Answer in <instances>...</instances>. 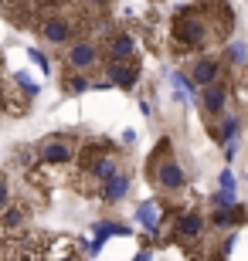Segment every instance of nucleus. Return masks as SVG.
<instances>
[{"instance_id": "2eb2a0df", "label": "nucleus", "mask_w": 248, "mask_h": 261, "mask_svg": "<svg viewBox=\"0 0 248 261\" xmlns=\"http://www.w3.org/2000/svg\"><path fill=\"white\" fill-rule=\"evenodd\" d=\"M68 7L75 10V14H82V17L92 24V20H102L105 14H109L112 0H68Z\"/></svg>"}, {"instance_id": "bb28decb", "label": "nucleus", "mask_w": 248, "mask_h": 261, "mask_svg": "<svg viewBox=\"0 0 248 261\" xmlns=\"http://www.w3.org/2000/svg\"><path fill=\"white\" fill-rule=\"evenodd\" d=\"M136 261H150V251H140V254H136Z\"/></svg>"}, {"instance_id": "5701e85b", "label": "nucleus", "mask_w": 248, "mask_h": 261, "mask_svg": "<svg viewBox=\"0 0 248 261\" xmlns=\"http://www.w3.org/2000/svg\"><path fill=\"white\" fill-rule=\"evenodd\" d=\"M10 98H14V92H10V88L4 85V75H0V112H14Z\"/></svg>"}, {"instance_id": "39448f33", "label": "nucleus", "mask_w": 248, "mask_h": 261, "mask_svg": "<svg viewBox=\"0 0 248 261\" xmlns=\"http://www.w3.org/2000/svg\"><path fill=\"white\" fill-rule=\"evenodd\" d=\"M38 160H41V166H48V170H72L75 166V160H78V153H82V146L72 139V136H44L38 146Z\"/></svg>"}, {"instance_id": "7ed1b4c3", "label": "nucleus", "mask_w": 248, "mask_h": 261, "mask_svg": "<svg viewBox=\"0 0 248 261\" xmlns=\"http://www.w3.org/2000/svg\"><path fill=\"white\" fill-rule=\"evenodd\" d=\"M88 20L82 17V14H75L72 7H55L48 10L44 17L34 24V31H38L41 41H48V44H72L75 38H82V28H85Z\"/></svg>"}, {"instance_id": "aec40b11", "label": "nucleus", "mask_w": 248, "mask_h": 261, "mask_svg": "<svg viewBox=\"0 0 248 261\" xmlns=\"http://www.w3.org/2000/svg\"><path fill=\"white\" fill-rule=\"evenodd\" d=\"M170 82H173V88H177V98H191L194 95V82H191V78H184L181 71H173Z\"/></svg>"}, {"instance_id": "393cba45", "label": "nucleus", "mask_w": 248, "mask_h": 261, "mask_svg": "<svg viewBox=\"0 0 248 261\" xmlns=\"http://www.w3.org/2000/svg\"><path fill=\"white\" fill-rule=\"evenodd\" d=\"M221 190H235V173H231V170L221 173Z\"/></svg>"}, {"instance_id": "f257e3e1", "label": "nucleus", "mask_w": 248, "mask_h": 261, "mask_svg": "<svg viewBox=\"0 0 248 261\" xmlns=\"http://www.w3.org/2000/svg\"><path fill=\"white\" fill-rule=\"evenodd\" d=\"M235 28V14L224 0H197L177 7L170 20V41L177 55H208L211 44L224 41Z\"/></svg>"}, {"instance_id": "6e6552de", "label": "nucleus", "mask_w": 248, "mask_h": 261, "mask_svg": "<svg viewBox=\"0 0 248 261\" xmlns=\"http://www.w3.org/2000/svg\"><path fill=\"white\" fill-rule=\"evenodd\" d=\"M170 231H173V238H177L184 248H194V244L204 238L208 224H204V214H200L197 207H181L177 217H173V224H170Z\"/></svg>"}, {"instance_id": "4468645a", "label": "nucleus", "mask_w": 248, "mask_h": 261, "mask_svg": "<svg viewBox=\"0 0 248 261\" xmlns=\"http://www.w3.org/2000/svg\"><path fill=\"white\" fill-rule=\"evenodd\" d=\"M129 187H133V176L123 170V173H116L112 180H109V184L99 190V200H102V203H119L126 194H129Z\"/></svg>"}, {"instance_id": "412c9836", "label": "nucleus", "mask_w": 248, "mask_h": 261, "mask_svg": "<svg viewBox=\"0 0 248 261\" xmlns=\"http://www.w3.org/2000/svg\"><path fill=\"white\" fill-rule=\"evenodd\" d=\"M231 207H235V194L231 190H218L211 197V211H231Z\"/></svg>"}, {"instance_id": "f03ea898", "label": "nucleus", "mask_w": 248, "mask_h": 261, "mask_svg": "<svg viewBox=\"0 0 248 261\" xmlns=\"http://www.w3.org/2000/svg\"><path fill=\"white\" fill-rule=\"evenodd\" d=\"M116 173H123V153L119 146L109 143V139H92V143L82 146L75 166H72V187H75L82 197H99L109 180Z\"/></svg>"}, {"instance_id": "dca6fc26", "label": "nucleus", "mask_w": 248, "mask_h": 261, "mask_svg": "<svg viewBox=\"0 0 248 261\" xmlns=\"http://www.w3.org/2000/svg\"><path fill=\"white\" fill-rule=\"evenodd\" d=\"M126 234H133L126 224H116V221H102V224H96V241H92V254L102 248V241L105 238H126Z\"/></svg>"}, {"instance_id": "1a4fd4ad", "label": "nucleus", "mask_w": 248, "mask_h": 261, "mask_svg": "<svg viewBox=\"0 0 248 261\" xmlns=\"http://www.w3.org/2000/svg\"><path fill=\"white\" fill-rule=\"evenodd\" d=\"M187 68H191V82H194V85H200V88L221 82V71H224L221 58H214V55H197Z\"/></svg>"}, {"instance_id": "20e7f679", "label": "nucleus", "mask_w": 248, "mask_h": 261, "mask_svg": "<svg viewBox=\"0 0 248 261\" xmlns=\"http://www.w3.org/2000/svg\"><path fill=\"white\" fill-rule=\"evenodd\" d=\"M150 180L160 194H181L184 187H187V176H184L181 163L170 153V139H160L156 143V153L150 160Z\"/></svg>"}, {"instance_id": "4be33fe9", "label": "nucleus", "mask_w": 248, "mask_h": 261, "mask_svg": "<svg viewBox=\"0 0 248 261\" xmlns=\"http://www.w3.org/2000/svg\"><path fill=\"white\" fill-rule=\"evenodd\" d=\"M10 200H14V184H10V176L0 170V211H4Z\"/></svg>"}, {"instance_id": "b1692460", "label": "nucleus", "mask_w": 248, "mask_h": 261, "mask_svg": "<svg viewBox=\"0 0 248 261\" xmlns=\"http://www.w3.org/2000/svg\"><path fill=\"white\" fill-rule=\"evenodd\" d=\"M31 58L38 61V68H41V71H44V75H51V65H48V58H44L41 51H31Z\"/></svg>"}, {"instance_id": "6ab92c4d", "label": "nucleus", "mask_w": 248, "mask_h": 261, "mask_svg": "<svg viewBox=\"0 0 248 261\" xmlns=\"http://www.w3.org/2000/svg\"><path fill=\"white\" fill-rule=\"evenodd\" d=\"M61 85H65V92H68V95H78V92H85V88H92V82H88L85 75H78V71H68Z\"/></svg>"}, {"instance_id": "ddd939ff", "label": "nucleus", "mask_w": 248, "mask_h": 261, "mask_svg": "<svg viewBox=\"0 0 248 261\" xmlns=\"http://www.w3.org/2000/svg\"><path fill=\"white\" fill-rule=\"evenodd\" d=\"M224 102H228V85L224 82H214V85L200 88V106H204L208 116H218L221 109H224Z\"/></svg>"}, {"instance_id": "a211bd4d", "label": "nucleus", "mask_w": 248, "mask_h": 261, "mask_svg": "<svg viewBox=\"0 0 248 261\" xmlns=\"http://www.w3.org/2000/svg\"><path fill=\"white\" fill-rule=\"evenodd\" d=\"M235 133H238V119L235 116H228V119H221V126H214V122H211V136H214V139H235Z\"/></svg>"}, {"instance_id": "a878e982", "label": "nucleus", "mask_w": 248, "mask_h": 261, "mask_svg": "<svg viewBox=\"0 0 248 261\" xmlns=\"http://www.w3.org/2000/svg\"><path fill=\"white\" fill-rule=\"evenodd\" d=\"M245 58H248V51L241 48V44H235V48H231V61H235V65H241Z\"/></svg>"}, {"instance_id": "f3484780", "label": "nucleus", "mask_w": 248, "mask_h": 261, "mask_svg": "<svg viewBox=\"0 0 248 261\" xmlns=\"http://www.w3.org/2000/svg\"><path fill=\"white\" fill-rule=\"evenodd\" d=\"M136 221H140L143 227H150V231L156 234V231H160V221H163V211H160V203H153V200L140 203V207H136Z\"/></svg>"}, {"instance_id": "423d86ee", "label": "nucleus", "mask_w": 248, "mask_h": 261, "mask_svg": "<svg viewBox=\"0 0 248 261\" xmlns=\"http://www.w3.org/2000/svg\"><path fill=\"white\" fill-rule=\"evenodd\" d=\"M102 61H105V55H102V48H99V41L88 38V34L75 38L72 44H65V51H61V65H65L68 71H78V75L96 71Z\"/></svg>"}, {"instance_id": "9d476101", "label": "nucleus", "mask_w": 248, "mask_h": 261, "mask_svg": "<svg viewBox=\"0 0 248 261\" xmlns=\"http://www.w3.org/2000/svg\"><path fill=\"white\" fill-rule=\"evenodd\" d=\"M105 82L129 92V88L140 82V58H133V61H105Z\"/></svg>"}, {"instance_id": "9b49d317", "label": "nucleus", "mask_w": 248, "mask_h": 261, "mask_svg": "<svg viewBox=\"0 0 248 261\" xmlns=\"http://www.w3.org/2000/svg\"><path fill=\"white\" fill-rule=\"evenodd\" d=\"M102 55H105V61H133L136 58V38L119 31V34H112L102 44Z\"/></svg>"}, {"instance_id": "0eeeda50", "label": "nucleus", "mask_w": 248, "mask_h": 261, "mask_svg": "<svg viewBox=\"0 0 248 261\" xmlns=\"http://www.w3.org/2000/svg\"><path fill=\"white\" fill-rule=\"evenodd\" d=\"M55 7H61V0H0L4 17L14 20V24H28V28H34Z\"/></svg>"}, {"instance_id": "f8f14e48", "label": "nucleus", "mask_w": 248, "mask_h": 261, "mask_svg": "<svg viewBox=\"0 0 248 261\" xmlns=\"http://www.w3.org/2000/svg\"><path fill=\"white\" fill-rule=\"evenodd\" d=\"M44 261H85V258H82V248H78L75 238H65V234H58V238H51V241H48Z\"/></svg>"}]
</instances>
